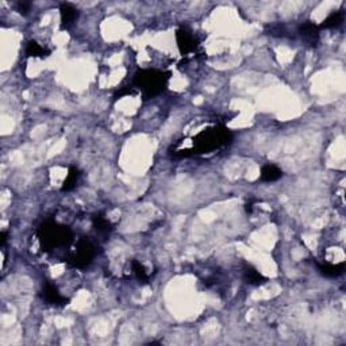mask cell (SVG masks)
<instances>
[{
    "label": "cell",
    "instance_id": "6da1fadb",
    "mask_svg": "<svg viewBox=\"0 0 346 346\" xmlns=\"http://www.w3.org/2000/svg\"><path fill=\"white\" fill-rule=\"evenodd\" d=\"M233 134L224 126H214L206 130L200 131L192 139L194 147L192 149H180L173 150V157L176 159H184L192 155H206L215 151L220 147L226 146L232 142Z\"/></svg>",
    "mask_w": 346,
    "mask_h": 346
},
{
    "label": "cell",
    "instance_id": "7a4b0ae2",
    "mask_svg": "<svg viewBox=\"0 0 346 346\" xmlns=\"http://www.w3.org/2000/svg\"><path fill=\"white\" fill-rule=\"evenodd\" d=\"M40 246L44 252H52L54 249L64 248L73 241V234L68 226L54 220H46L38 228Z\"/></svg>",
    "mask_w": 346,
    "mask_h": 346
},
{
    "label": "cell",
    "instance_id": "3957f363",
    "mask_svg": "<svg viewBox=\"0 0 346 346\" xmlns=\"http://www.w3.org/2000/svg\"><path fill=\"white\" fill-rule=\"evenodd\" d=\"M171 72L160 69H139L134 74L133 86L141 91L145 99H151L167 90Z\"/></svg>",
    "mask_w": 346,
    "mask_h": 346
},
{
    "label": "cell",
    "instance_id": "277c9868",
    "mask_svg": "<svg viewBox=\"0 0 346 346\" xmlns=\"http://www.w3.org/2000/svg\"><path fill=\"white\" fill-rule=\"evenodd\" d=\"M95 254H96V250H95L94 244L90 240L84 238V240L79 241L76 250L66 258V262L74 268H87L94 261Z\"/></svg>",
    "mask_w": 346,
    "mask_h": 346
},
{
    "label": "cell",
    "instance_id": "5b68a950",
    "mask_svg": "<svg viewBox=\"0 0 346 346\" xmlns=\"http://www.w3.org/2000/svg\"><path fill=\"white\" fill-rule=\"evenodd\" d=\"M176 42H177V48H179L180 53L183 56L195 53L198 48H199V42L196 37L192 34V31L187 27H180L176 31Z\"/></svg>",
    "mask_w": 346,
    "mask_h": 346
},
{
    "label": "cell",
    "instance_id": "8992f818",
    "mask_svg": "<svg viewBox=\"0 0 346 346\" xmlns=\"http://www.w3.org/2000/svg\"><path fill=\"white\" fill-rule=\"evenodd\" d=\"M42 297L45 299L49 304L56 305H65L68 304V299L65 296H62L61 292L58 291L57 285L53 283H46L42 289Z\"/></svg>",
    "mask_w": 346,
    "mask_h": 346
},
{
    "label": "cell",
    "instance_id": "52a82bcc",
    "mask_svg": "<svg viewBox=\"0 0 346 346\" xmlns=\"http://www.w3.org/2000/svg\"><path fill=\"white\" fill-rule=\"evenodd\" d=\"M319 26H317L314 22L305 21L299 26V34L310 45H315L319 40Z\"/></svg>",
    "mask_w": 346,
    "mask_h": 346
},
{
    "label": "cell",
    "instance_id": "ba28073f",
    "mask_svg": "<svg viewBox=\"0 0 346 346\" xmlns=\"http://www.w3.org/2000/svg\"><path fill=\"white\" fill-rule=\"evenodd\" d=\"M79 10L70 3H61L60 6V19H61V27H69L78 21Z\"/></svg>",
    "mask_w": 346,
    "mask_h": 346
},
{
    "label": "cell",
    "instance_id": "9c48e42d",
    "mask_svg": "<svg viewBox=\"0 0 346 346\" xmlns=\"http://www.w3.org/2000/svg\"><path fill=\"white\" fill-rule=\"evenodd\" d=\"M318 269L319 272L326 277H339L341 275H343L345 272V264L341 262V264H331V262H322V264H318Z\"/></svg>",
    "mask_w": 346,
    "mask_h": 346
},
{
    "label": "cell",
    "instance_id": "30bf717a",
    "mask_svg": "<svg viewBox=\"0 0 346 346\" xmlns=\"http://www.w3.org/2000/svg\"><path fill=\"white\" fill-rule=\"evenodd\" d=\"M281 177H283V171L273 164H266L261 168V180L265 183H273Z\"/></svg>",
    "mask_w": 346,
    "mask_h": 346
},
{
    "label": "cell",
    "instance_id": "8fae6325",
    "mask_svg": "<svg viewBox=\"0 0 346 346\" xmlns=\"http://www.w3.org/2000/svg\"><path fill=\"white\" fill-rule=\"evenodd\" d=\"M50 54V50L46 49L45 46L38 44L37 41H29L26 45V56L27 57H38L45 58Z\"/></svg>",
    "mask_w": 346,
    "mask_h": 346
},
{
    "label": "cell",
    "instance_id": "7c38bea8",
    "mask_svg": "<svg viewBox=\"0 0 346 346\" xmlns=\"http://www.w3.org/2000/svg\"><path fill=\"white\" fill-rule=\"evenodd\" d=\"M80 171H79L78 168L74 167H70L69 171H68V175H66L65 180H64V183H62V187H61V191H72L73 188H76V185H78L79 183V179H80Z\"/></svg>",
    "mask_w": 346,
    "mask_h": 346
},
{
    "label": "cell",
    "instance_id": "4fadbf2b",
    "mask_svg": "<svg viewBox=\"0 0 346 346\" xmlns=\"http://www.w3.org/2000/svg\"><path fill=\"white\" fill-rule=\"evenodd\" d=\"M343 19H345L343 11H333L329 17L326 18L325 21L322 22L319 29H334V27H338V26L342 25Z\"/></svg>",
    "mask_w": 346,
    "mask_h": 346
},
{
    "label": "cell",
    "instance_id": "5bb4252c",
    "mask_svg": "<svg viewBox=\"0 0 346 346\" xmlns=\"http://www.w3.org/2000/svg\"><path fill=\"white\" fill-rule=\"evenodd\" d=\"M92 226L96 232L99 233H110L112 230V224L106 216L102 215V214H98V215L92 216Z\"/></svg>",
    "mask_w": 346,
    "mask_h": 346
},
{
    "label": "cell",
    "instance_id": "9a60e30c",
    "mask_svg": "<svg viewBox=\"0 0 346 346\" xmlns=\"http://www.w3.org/2000/svg\"><path fill=\"white\" fill-rule=\"evenodd\" d=\"M245 280L252 285H261L264 284L266 279L257 269H254L253 266H249V268L245 269Z\"/></svg>",
    "mask_w": 346,
    "mask_h": 346
},
{
    "label": "cell",
    "instance_id": "2e32d148",
    "mask_svg": "<svg viewBox=\"0 0 346 346\" xmlns=\"http://www.w3.org/2000/svg\"><path fill=\"white\" fill-rule=\"evenodd\" d=\"M131 269H133V273H134V276L137 277V280L141 281V283H147V281H149V273H147L145 265H143L141 261H131Z\"/></svg>",
    "mask_w": 346,
    "mask_h": 346
},
{
    "label": "cell",
    "instance_id": "e0dca14e",
    "mask_svg": "<svg viewBox=\"0 0 346 346\" xmlns=\"http://www.w3.org/2000/svg\"><path fill=\"white\" fill-rule=\"evenodd\" d=\"M135 94V88L134 87H122L121 90L117 91V94L114 95L115 100L123 98V96H127V95H134Z\"/></svg>",
    "mask_w": 346,
    "mask_h": 346
},
{
    "label": "cell",
    "instance_id": "ac0fdd59",
    "mask_svg": "<svg viewBox=\"0 0 346 346\" xmlns=\"http://www.w3.org/2000/svg\"><path fill=\"white\" fill-rule=\"evenodd\" d=\"M30 9H31V3H29V2H19L17 5L18 13L22 14V15H27L30 13Z\"/></svg>",
    "mask_w": 346,
    "mask_h": 346
},
{
    "label": "cell",
    "instance_id": "d6986e66",
    "mask_svg": "<svg viewBox=\"0 0 346 346\" xmlns=\"http://www.w3.org/2000/svg\"><path fill=\"white\" fill-rule=\"evenodd\" d=\"M6 241H7V232H2L0 233V245L5 246Z\"/></svg>",
    "mask_w": 346,
    "mask_h": 346
},
{
    "label": "cell",
    "instance_id": "ffe728a7",
    "mask_svg": "<svg viewBox=\"0 0 346 346\" xmlns=\"http://www.w3.org/2000/svg\"><path fill=\"white\" fill-rule=\"evenodd\" d=\"M245 208H246V212H249V214H250V212L253 211V203H248Z\"/></svg>",
    "mask_w": 346,
    "mask_h": 346
}]
</instances>
